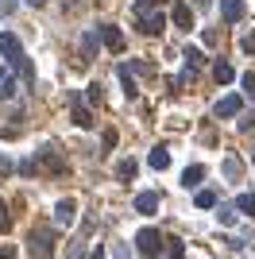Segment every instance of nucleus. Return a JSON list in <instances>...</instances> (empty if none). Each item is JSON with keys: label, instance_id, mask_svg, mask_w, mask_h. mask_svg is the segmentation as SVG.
<instances>
[{"label": "nucleus", "instance_id": "1", "mask_svg": "<svg viewBox=\"0 0 255 259\" xmlns=\"http://www.w3.org/2000/svg\"><path fill=\"white\" fill-rule=\"evenodd\" d=\"M0 54H4V58H8V62H12V66H16V70L23 74V81H27V85H35V70H31V62H27V54H23L20 39H16L12 31H4V35H0Z\"/></svg>", "mask_w": 255, "mask_h": 259}, {"label": "nucleus", "instance_id": "2", "mask_svg": "<svg viewBox=\"0 0 255 259\" xmlns=\"http://www.w3.org/2000/svg\"><path fill=\"white\" fill-rule=\"evenodd\" d=\"M27 255L31 259H54V244H51V236L47 232H31V240H27Z\"/></svg>", "mask_w": 255, "mask_h": 259}, {"label": "nucleus", "instance_id": "3", "mask_svg": "<svg viewBox=\"0 0 255 259\" xmlns=\"http://www.w3.org/2000/svg\"><path fill=\"white\" fill-rule=\"evenodd\" d=\"M139 16V31H147V35H159L162 27H166V16L162 12H136Z\"/></svg>", "mask_w": 255, "mask_h": 259}, {"label": "nucleus", "instance_id": "4", "mask_svg": "<svg viewBox=\"0 0 255 259\" xmlns=\"http://www.w3.org/2000/svg\"><path fill=\"white\" fill-rule=\"evenodd\" d=\"M97 35L105 39V47H108L112 54L124 51V35H120V27H112V23H101V27H97Z\"/></svg>", "mask_w": 255, "mask_h": 259}, {"label": "nucleus", "instance_id": "5", "mask_svg": "<svg viewBox=\"0 0 255 259\" xmlns=\"http://www.w3.org/2000/svg\"><path fill=\"white\" fill-rule=\"evenodd\" d=\"M66 101H70V108H74V124L77 128H93V112L81 105V97H77V93H66Z\"/></svg>", "mask_w": 255, "mask_h": 259}, {"label": "nucleus", "instance_id": "6", "mask_svg": "<svg viewBox=\"0 0 255 259\" xmlns=\"http://www.w3.org/2000/svg\"><path fill=\"white\" fill-rule=\"evenodd\" d=\"M240 108H244V97H240V93H228V97L217 101L212 112H217V116H240Z\"/></svg>", "mask_w": 255, "mask_h": 259}, {"label": "nucleus", "instance_id": "7", "mask_svg": "<svg viewBox=\"0 0 255 259\" xmlns=\"http://www.w3.org/2000/svg\"><path fill=\"white\" fill-rule=\"evenodd\" d=\"M136 244H139V251H143V255H155V251L162 248V236L155 232V228H143V232L136 236Z\"/></svg>", "mask_w": 255, "mask_h": 259}, {"label": "nucleus", "instance_id": "8", "mask_svg": "<svg viewBox=\"0 0 255 259\" xmlns=\"http://www.w3.org/2000/svg\"><path fill=\"white\" fill-rule=\"evenodd\" d=\"M221 20L224 23H240L244 20V0H221Z\"/></svg>", "mask_w": 255, "mask_h": 259}, {"label": "nucleus", "instance_id": "9", "mask_svg": "<svg viewBox=\"0 0 255 259\" xmlns=\"http://www.w3.org/2000/svg\"><path fill=\"white\" fill-rule=\"evenodd\" d=\"M74 217H77V201L74 197H66V201H58V209H54V221H58V225H74Z\"/></svg>", "mask_w": 255, "mask_h": 259}, {"label": "nucleus", "instance_id": "10", "mask_svg": "<svg viewBox=\"0 0 255 259\" xmlns=\"http://www.w3.org/2000/svg\"><path fill=\"white\" fill-rule=\"evenodd\" d=\"M159 205H162V197L155 194V190H147V194H139V197H136V213H143V217H151Z\"/></svg>", "mask_w": 255, "mask_h": 259}, {"label": "nucleus", "instance_id": "11", "mask_svg": "<svg viewBox=\"0 0 255 259\" xmlns=\"http://www.w3.org/2000/svg\"><path fill=\"white\" fill-rule=\"evenodd\" d=\"M170 20L178 23V27H186V31H190V27H193V12H190V4H174V8H170Z\"/></svg>", "mask_w": 255, "mask_h": 259}, {"label": "nucleus", "instance_id": "12", "mask_svg": "<svg viewBox=\"0 0 255 259\" xmlns=\"http://www.w3.org/2000/svg\"><path fill=\"white\" fill-rule=\"evenodd\" d=\"M147 162L155 166V170H166V166H170V151H166V147H155V151L147 155Z\"/></svg>", "mask_w": 255, "mask_h": 259}, {"label": "nucleus", "instance_id": "13", "mask_svg": "<svg viewBox=\"0 0 255 259\" xmlns=\"http://www.w3.org/2000/svg\"><path fill=\"white\" fill-rule=\"evenodd\" d=\"M16 97V77L8 74V70H0V101Z\"/></svg>", "mask_w": 255, "mask_h": 259}, {"label": "nucleus", "instance_id": "14", "mask_svg": "<svg viewBox=\"0 0 255 259\" xmlns=\"http://www.w3.org/2000/svg\"><path fill=\"white\" fill-rule=\"evenodd\" d=\"M201 178H205V166H197V162L182 170V182H186V190H190V186H197V182H201Z\"/></svg>", "mask_w": 255, "mask_h": 259}, {"label": "nucleus", "instance_id": "15", "mask_svg": "<svg viewBox=\"0 0 255 259\" xmlns=\"http://www.w3.org/2000/svg\"><path fill=\"white\" fill-rule=\"evenodd\" d=\"M212 77H217V81H221V85H228V81H232V66H228V62H217V66H212Z\"/></svg>", "mask_w": 255, "mask_h": 259}, {"label": "nucleus", "instance_id": "16", "mask_svg": "<svg viewBox=\"0 0 255 259\" xmlns=\"http://www.w3.org/2000/svg\"><path fill=\"white\" fill-rule=\"evenodd\" d=\"M201 62H205V54L197 47H186V70H193V66H201Z\"/></svg>", "mask_w": 255, "mask_h": 259}, {"label": "nucleus", "instance_id": "17", "mask_svg": "<svg viewBox=\"0 0 255 259\" xmlns=\"http://www.w3.org/2000/svg\"><path fill=\"white\" fill-rule=\"evenodd\" d=\"M236 209H240V213H251V217H255V197H251V194H240V197H236Z\"/></svg>", "mask_w": 255, "mask_h": 259}, {"label": "nucleus", "instance_id": "18", "mask_svg": "<svg viewBox=\"0 0 255 259\" xmlns=\"http://www.w3.org/2000/svg\"><path fill=\"white\" fill-rule=\"evenodd\" d=\"M217 205V194H212V190H201V194H197V209H212Z\"/></svg>", "mask_w": 255, "mask_h": 259}, {"label": "nucleus", "instance_id": "19", "mask_svg": "<svg viewBox=\"0 0 255 259\" xmlns=\"http://www.w3.org/2000/svg\"><path fill=\"white\" fill-rule=\"evenodd\" d=\"M120 81H124V93H128V97H136V81H132V74H128V66H120Z\"/></svg>", "mask_w": 255, "mask_h": 259}, {"label": "nucleus", "instance_id": "20", "mask_svg": "<svg viewBox=\"0 0 255 259\" xmlns=\"http://www.w3.org/2000/svg\"><path fill=\"white\" fill-rule=\"evenodd\" d=\"M224 174H228V178H240V159H236V155L224 159Z\"/></svg>", "mask_w": 255, "mask_h": 259}, {"label": "nucleus", "instance_id": "21", "mask_svg": "<svg viewBox=\"0 0 255 259\" xmlns=\"http://www.w3.org/2000/svg\"><path fill=\"white\" fill-rule=\"evenodd\" d=\"M93 47H97V35L89 31V35H85V43H81V58H93Z\"/></svg>", "mask_w": 255, "mask_h": 259}, {"label": "nucleus", "instance_id": "22", "mask_svg": "<svg viewBox=\"0 0 255 259\" xmlns=\"http://www.w3.org/2000/svg\"><path fill=\"white\" fill-rule=\"evenodd\" d=\"M116 174H120V178H132V174H136V159H124L116 166Z\"/></svg>", "mask_w": 255, "mask_h": 259}, {"label": "nucleus", "instance_id": "23", "mask_svg": "<svg viewBox=\"0 0 255 259\" xmlns=\"http://www.w3.org/2000/svg\"><path fill=\"white\" fill-rule=\"evenodd\" d=\"M8 225H12V221H8V205H4V197H0V232H4Z\"/></svg>", "mask_w": 255, "mask_h": 259}, {"label": "nucleus", "instance_id": "24", "mask_svg": "<svg viewBox=\"0 0 255 259\" xmlns=\"http://www.w3.org/2000/svg\"><path fill=\"white\" fill-rule=\"evenodd\" d=\"M16 12V0H0V16H12Z\"/></svg>", "mask_w": 255, "mask_h": 259}, {"label": "nucleus", "instance_id": "25", "mask_svg": "<svg viewBox=\"0 0 255 259\" xmlns=\"http://www.w3.org/2000/svg\"><path fill=\"white\" fill-rule=\"evenodd\" d=\"M112 147H116V132L108 128V132H105V151H112Z\"/></svg>", "mask_w": 255, "mask_h": 259}, {"label": "nucleus", "instance_id": "26", "mask_svg": "<svg viewBox=\"0 0 255 259\" xmlns=\"http://www.w3.org/2000/svg\"><path fill=\"white\" fill-rule=\"evenodd\" d=\"M221 225H236V213H232V209H221Z\"/></svg>", "mask_w": 255, "mask_h": 259}, {"label": "nucleus", "instance_id": "27", "mask_svg": "<svg viewBox=\"0 0 255 259\" xmlns=\"http://www.w3.org/2000/svg\"><path fill=\"white\" fill-rule=\"evenodd\" d=\"M244 51H247V54H255V35H244Z\"/></svg>", "mask_w": 255, "mask_h": 259}, {"label": "nucleus", "instance_id": "28", "mask_svg": "<svg viewBox=\"0 0 255 259\" xmlns=\"http://www.w3.org/2000/svg\"><path fill=\"white\" fill-rule=\"evenodd\" d=\"M89 259H105V248H97V251H93V255H89Z\"/></svg>", "mask_w": 255, "mask_h": 259}, {"label": "nucleus", "instance_id": "29", "mask_svg": "<svg viewBox=\"0 0 255 259\" xmlns=\"http://www.w3.org/2000/svg\"><path fill=\"white\" fill-rule=\"evenodd\" d=\"M23 4H31V8H39V4H47V0H23Z\"/></svg>", "mask_w": 255, "mask_h": 259}]
</instances>
